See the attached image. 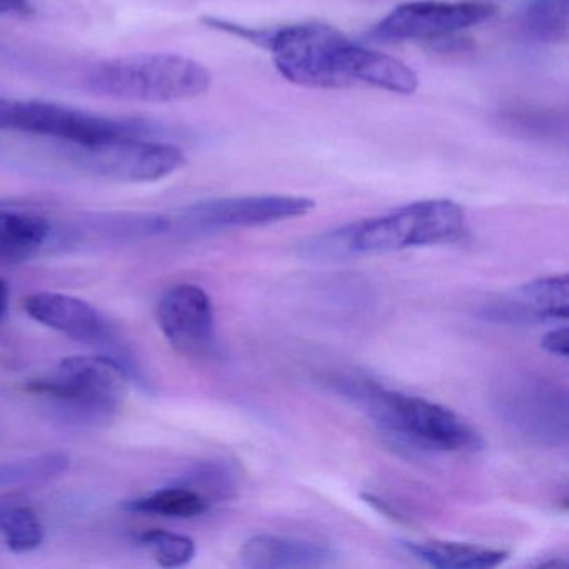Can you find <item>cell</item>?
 Returning a JSON list of instances; mask_svg holds the SVG:
<instances>
[{
	"mask_svg": "<svg viewBox=\"0 0 569 569\" xmlns=\"http://www.w3.org/2000/svg\"><path fill=\"white\" fill-rule=\"evenodd\" d=\"M202 24L271 52L279 74L301 88L366 86L398 94L408 88L411 79L405 62L356 44L338 29L319 22L254 29L226 19L204 18Z\"/></svg>",
	"mask_w": 569,
	"mask_h": 569,
	"instance_id": "cell-1",
	"label": "cell"
},
{
	"mask_svg": "<svg viewBox=\"0 0 569 569\" xmlns=\"http://www.w3.org/2000/svg\"><path fill=\"white\" fill-rule=\"evenodd\" d=\"M466 234L468 219L461 206L448 199H429L318 236L306 252L311 258L346 259L455 244Z\"/></svg>",
	"mask_w": 569,
	"mask_h": 569,
	"instance_id": "cell-2",
	"label": "cell"
},
{
	"mask_svg": "<svg viewBox=\"0 0 569 569\" xmlns=\"http://www.w3.org/2000/svg\"><path fill=\"white\" fill-rule=\"evenodd\" d=\"M338 386L399 445L431 452L479 451L482 448L478 431L438 402L392 391L372 381L342 379Z\"/></svg>",
	"mask_w": 569,
	"mask_h": 569,
	"instance_id": "cell-3",
	"label": "cell"
},
{
	"mask_svg": "<svg viewBox=\"0 0 569 569\" xmlns=\"http://www.w3.org/2000/svg\"><path fill=\"white\" fill-rule=\"evenodd\" d=\"M211 81V72L194 59L152 52L98 62L88 69L82 84L98 98L169 104L199 98Z\"/></svg>",
	"mask_w": 569,
	"mask_h": 569,
	"instance_id": "cell-4",
	"label": "cell"
},
{
	"mask_svg": "<svg viewBox=\"0 0 569 569\" xmlns=\"http://www.w3.org/2000/svg\"><path fill=\"white\" fill-rule=\"evenodd\" d=\"M128 379V371L112 356H74L51 375L32 379L28 389L76 421L104 422L121 408Z\"/></svg>",
	"mask_w": 569,
	"mask_h": 569,
	"instance_id": "cell-5",
	"label": "cell"
},
{
	"mask_svg": "<svg viewBox=\"0 0 569 569\" xmlns=\"http://www.w3.org/2000/svg\"><path fill=\"white\" fill-rule=\"evenodd\" d=\"M0 131L42 136L66 146H88L119 136H144L138 121H121L38 99L0 98Z\"/></svg>",
	"mask_w": 569,
	"mask_h": 569,
	"instance_id": "cell-6",
	"label": "cell"
},
{
	"mask_svg": "<svg viewBox=\"0 0 569 569\" xmlns=\"http://www.w3.org/2000/svg\"><path fill=\"white\" fill-rule=\"evenodd\" d=\"M69 158L91 174L111 181L144 184L161 181L188 164L179 148L144 136H119L88 146H68Z\"/></svg>",
	"mask_w": 569,
	"mask_h": 569,
	"instance_id": "cell-7",
	"label": "cell"
},
{
	"mask_svg": "<svg viewBox=\"0 0 569 569\" xmlns=\"http://www.w3.org/2000/svg\"><path fill=\"white\" fill-rule=\"evenodd\" d=\"M496 411L526 438L546 445L568 439V395L555 382L515 376L496 392Z\"/></svg>",
	"mask_w": 569,
	"mask_h": 569,
	"instance_id": "cell-8",
	"label": "cell"
},
{
	"mask_svg": "<svg viewBox=\"0 0 569 569\" xmlns=\"http://www.w3.org/2000/svg\"><path fill=\"white\" fill-rule=\"evenodd\" d=\"M495 12L489 0H418L392 9L371 34L381 41H451L459 32L489 21Z\"/></svg>",
	"mask_w": 569,
	"mask_h": 569,
	"instance_id": "cell-9",
	"label": "cell"
},
{
	"mask_svg": "<svg viewBox=\"0 0 569 569\" xmlns=\"http://www.w3.org/2000/svg\"><path fill=\"white\" fill-rule=\"evenodd\" d=\"M312 199L299 196H238L208 199L182 209L178 224L189 232H216L226 229L259 228L301 218L315 209Z\"/></svg>",
	"mask_w": 569,
	"mask_h": 569,
	"instance_id": "cell-10",
	"label": "cell"
},
{
	"mask_svg": "<svg viewBox=\"0 0 569 569\" xmlns=\"http://www.w3.org/2000/svg\"><path fill=\"white\" fill-rule=\"evenodd\" d=\"M159 328L172 348L188 358H211L218 352L214 308L204 289L179 284L164 292L156 309Z\"/></svg>",
	"mask_w": 569,
	"mask_h": 569,
	"instance_id": "cell-11",
	"label": "cell"
},
{
	"mask_svg": "<svg viewBox=\"0 0 569 569\" xmlns=\"http://www.w3.org/2000/svg\"><path fill=\"white\" fill-rule=\"evenodd\" d=\"M26 312L39 325L62 332L68 338L89 346L111 349L116 355V336L104 315L84 299L59 292H36L24 302Z\"/></svg>",
	"mask_w": 569,
	"mask_h": 569,
	"instance_id": "cell-12",
	"label": "cell"
},
{
	"mask_svg": "<svg viewBox=\"0 0 569 569\" xmlns=\"http://www.w3.org/2000/svg\"><path fill=\"white\" fill-rule=\"evenodd\" d=\"M485 316L492 321L528 322L566 321L569 316L568 276L538 278L496 301L489 302Z\"/></svg>",
	"mask_w": 569,
	"mask_h": 569,
	"instance_id": "cell-13",
	"label": "cell"
},
{
	"mask_svg": "<svg viewBox=\"0 0 569 569\" xmlns=\"http://www.w3.org/2000/svg\"><path fill=\"white\" fill-rule=\"evenodd\" d=\"M336 558L325 542L279 535L252 536L239 551L241 565L249 569L325 568Z\"/></svg>",
	"mask_w": 569,
	"mask_h": 569,
	"instance_id": "cell-14",
	"label": "cell"
},
{
	"mask_svg": "<svg viewBox=\"0 0 569 569\" xmlns=\"http://www.w3.org/2000/svg\"><path fill=\"white\" fill-rule=\"evenodd\" d=\"M51 236L52 224L44 216L0 209V266L28 261Z\"/></svg>",
	"mask_w": 569,
	"mask_h": 569,
	"instance_id": "cell-15",
	"label": "cell"
},
{
	"mask_svg": "<svg viewBox=\"0 0 569 569\" xmlns=\"http://www.w3.org/2000/svg\"><path fill=\"white\" fill-rule=\"evenodd\" d=\"M406 551L419 561L441 569L496 568L508 558V551L488 546L455 541H405Z\"/></svg>",
	"mask_w": 569,
	"mask_h": 569,
	"instance_id": "cell-16",
	"label": "cell"
},
{
	"mask_svg": "<svg viewBox=\"0 0 569 569\" xmlns=\"http://www.w3.org/2000/svg\"><path fill=\"white\" fill-rule=\"evenodd\" d=\"M211 502L204 496L188 486L174 485L158 489L144 498L126 502V509L144 515L164 516V518H194L204 515Z\"/></svg>",
	"mask_w": 569,
	"mask_h": 569,
	"instance_id": "cell-17",
	"label": "cell"
},
{
	"mask_svg": "<svg viewBox=\"0 0 569 569\" xmlns=\"http://www.w3.org/2000/svg\"><path fill=\"white\" fill-rule=\"evenodd\" d=\"M525 28L536 41L565 42L569 31V0H528Z\"/></svg>",
	"mask_w": 569,
	"mask_h": 569,
	"instance_id": "cell-18",
	"label": "cell"
},
{
	"mask_svg": "<svg viewBox=\"0 0 569 569\" xmlns=\"http://www.w3.org/2000/svg\"><path fill=\"white\" fill-rule=\"evenodd\" d=\"M174 482L194 489L212 506V502L224 501L234 495L238 488V475L226 461H202L189 468Z\"/></svg>",
	"mask_w": 569,
	"mask_h": 569,
	"instance_id": "cell-19",
	"label": "cell"
},
{
	"mask_svg": "<svg viewBox=\"0 0 569 569\" xmlns=\"http://www.w3.org/2000/svg\"><path fill=\"white\" fill-rule=\"evenodd\" d=\"M0 535L14 552L34 551L46 538L41 518L29 506L0 509Z\"/></svg>",
	"mask_w": 569,
	"mask_h": 569,
	"instance_id": "cell-20",
	"label": "cell"
},
{
	"mask_svg": "<svg viewBox=\"0 0 569 569\" xmlns=\"http://www.w3.org/2000/svg\"><path fill=\"white\" fill-rule=\"evenodd\" d=\"M71 465L64 452H44L18 461L0 462V486H22L58 478Z\"/></svg>",
	"mask_w": 569,
	"mask_h": 569,
	"instance_id": "cell-21",
	"label": "cell"
},
{
	"mask_svg": "<svg viewBox=\"0 0 569 569\" xmlns=\"http://www.w3.org/2000/svg\"><path fill=\"white\" fill-rule=\"evenodd\" d=\"M139 541L162 568H182L194 559L198 551L194 539L178 532L164 531V529L142 532Z\"/></svg>",
	"mask_w": 569,
	"mask_h": 569,
	"instance_id": "cell-22",
	"label": "cell"
},
{
	"mask_svg": "<svg viewBox=\"0 0 569 569\" xmlns=\"http://www.w3.org/2000/svg\"><path fill=\"white\" fill-rule=\"evenodd\" d=\"M541 348L549 355L558 356V358L568 359L569 355V335L568 328L552 329L545 338L541 339Z\"/></svg>",
	"mask_w": 569,
	"mask_h": 569,
	"instance_id": "cell-23",
	"label": "cell"
},
{
	"mask_svg": "<svg viewBox=\"0 0 569 569\" xmlns=\"http://www.w3.org/2000/svg\"><path fill=\"white\" fill-rule=\"evenodd\" d=\"M34 8H32L31 0H0V16H32Z\"/></svg>",
	"mask_w": 569,
	"mask_h": 569,
	"instance_id": "cell-24",
	"label": "cell"
},
{
	"mask_svg": "<svg viewBox=\"0 0 569 569\" xmlns=\"http://www.w3.org/2000/svg\"><path fill=\"white\" fill-rule=\"evenodd\" d=\"M9 305H11V289L4 279H0V322H4L8 318Z\"/></svg>",
	"mask_w": 569,
	"mask_h": 569,
	"instance_id": "cell-25",
	"label": "cell"
}]
</instances>
